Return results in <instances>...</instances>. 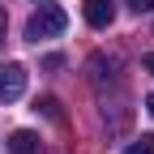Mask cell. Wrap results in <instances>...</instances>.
Instances as JSON below:
<instances>
[{"label": "cell", "instance_id": "6da1fadb", "mask_svg": "<svg viewBox=\"0 0 154 154\" xmlns=\"http://www.w3.org/2000/svg\"><path fill=\"white\" fill-rule=\"evenodd\" d=\"M69 26V13L60 5H38V13H30V22H26V38L30 43H38V38H56Z\"/></svg>", "mask_w": 154, "mask_h": 154}, {"label": "cell", "instance_id": "7a4b0ae2", "mask_svg": "<svg viewBox=\"0 0 154 154\" xmlns=\"http://www.w3.org/2000/svg\"><path fill=\"white\" fill-rule=\"evenodd\" d=\"M26 94V69L22 64H0V103H17Z\"/></svg>", "mask_w": 154, "mask_h": 154}, {"label": "cell", "instance_id": "3957f363", "mask_svg": "<svg viewBox=\"0 0 154 154\" xmlns=\"http://www.w3.org/2000/svg\"><path fill=\"white\" fill-rule=\"evenodd\" d=\"M82 13H86V22L94 30H107L116 22V5H111V0H82Z\"/></svg>", "mask_w": 154, "mask_h": 154}, {"label": "cell", "instance_id": "277c9868", "mask_svg": "<svg viewBox=\"0 0 154 154\" xmlns=\"http://www.w3.org/2000/svg\"><path fill=\"white\" fill-rule=\"evenodd\" d=\"M9 154H43V146H38V133H30V128L9 133Z\"/></svg>", "mask_w": 154, "mask_h": 154}, {"label": "cell", "instance_id": "5b68a950", "mask_svg": "<svg viewBox=\"0 0 154 154\" xmlns=\"http://www.w3.org/2000/svg\"><path fill=\"white\" fill-rule=\"evenodd\" d=\"M124 154H154V133H141L137 141H128Z\"/></svg>", "mask_w": 154, "mask_h": 154}, {"label": "cell", "instance_id": "8992f818", "mask_svg": "<svg viewBox=\"0 0 154 154\" xmlns=\"http://www.w3.org/2000/svg\"><path fill=\"white\" fill-rule=\"evenodd\" d=\"M128 5H133V13H150V9H154V0H128Z\"/></svg>", "mask_w": 154, "mask_h": 154}, {"label": "cell", "instance_id": "52a82bcc", "mask_svg": "<svg viewBox=\"0 0 154 154\" xmlns=\"http://www.w3.org/2000/svg\"><path fill=\"white\" fill-rule=\"evenodd\" d=\"M141 64H146V73H154V51L146 56V60H141Z\"/></svg>", "mask_w": 154, "mask_h": 154}, {"label": "cell", "instance_id": "ba28073f", "mask_svg": "<svg viewBox=\"0 0 154 154\" xmlns=\"http://www.w3.org/2000/svg\"><path fill=\"white\" fill-rule=\"evenodd\" d=\"M0 43H5V9H0Z\"/></svg>", "mask_w": 154, "mask_h": 154}, {"label": "cell", "instance_id": "9c48e42d", "mask_svg": "<svg viewBox=\"0 0 154 154\" xmlns=\"http://www.w3.org/2000/svg\"><path fill=\"white\" fill-rule=\"evenodd\" d=\"M146 111H150V116H154V94H150V99H146Z\"/></svg>", "mask_w": 154, "mask_h": 154}]
</instances>
